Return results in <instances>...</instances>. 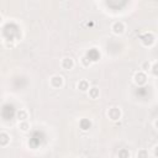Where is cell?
Returning a JSON list of instances; mask_svg holds the SVG:
<instances>
[{"mask_svg": "<svg viewBox=\"0 0 158 158\" xmlns=\"http://www.w3.org/2000/svg\"><path fill=\"white\" fill-rule=\"evenodd\" d=\"M49 85H51V88H53V89H60V88L64 85V79H63V77L59 75V74L52 75V77L49 78Z\"/></svg>", "mask_w": 158, "mask_h": 158, "instance_id": "1", "label": "cell"}, {"mask_svg": "<svg viewBox=\"0 0 158 158\" xmlns=\"http://www.w3.org/2000/svg\"><path fill=\"white\" fill-rule=\"evenodd\" d=\"M125 30H126V25H125L123 21L118 20V21L112 22V25H111V31L115 35H122L125 32Z\"/></svg>", "mask_w": 158, "mask_h": 158, "instance_id": "2", "label": "cell"}, {"mask_svg": "<svg viewBox=\"0 0 158 158\" xmlns=\"http://www.w3.org/2000/svg\"><path fill=\"white\" fill-rule=\"evenodd\" d=\"M133 81H135V84H137L138 86L144 85V84L147 83V74H146L144 72H142V70L136 72L135 75H133Z\"/></svg>", "mask_w": 158, "mask_h": 158, "instance_id": "3", "label": "cell"}, {"mask_svg": "<svg viewBox=\"0 0 158 158\" xmlns=\"http://www.w3.org/2000/svg\"><path fill=\"white\" fill-rule=\"evenodd\" d=\"M141 42H142L143 46H146V47H151V46L154 44V42H156V37H154V35H153L152 32H147V33H144V35L141 37Z\"/></svg>", "mask_w": 158, "mask_h": 158, "instance_id": "4", "label": "cell"}, {"mask_svg": "<svg viewBox=\"0 0 158 158\" xmlns=\"http://www.w3.org/2000/svg\"><path fill=\"white\" fill-rule=\"evenodd\" d=\"M121 115H122V112H121L120 107H117V106H112V107H110L109 111H107V116H109V118L112 120V121L120 120V118H121Z\"/></svg>", "mask_w": 158, "mask_h": 158, "instance_id": "5", "label": "cell"}, {"mask_svg": "<svg viewBox=\"0 0 158 158\" xmlns=\"http://www.w3.org/2000/svg\"><path fill=\"white\" fill-rule=\"evenodd\" d=\"M75 65V62L73 58L70 57H64L62 60H60V67L64 69V70H72Z\"/></svg>", "mask_w": 158, "mask_h": 158, "instance_id": "6", "label": "cell"}, {"mask_svg": "<svg viewBox=\"0 0 158 158\" xmlns=\"http://www.w3.org/2000/svg\"><path fill=\"white\" fill-rule=\"evenodd\" d=\"M10 141H11V137H10L9 133H6V132H0V147H6V146H9Z\"/></svg>", "mask_w": 158, "mask_h": 158, "instance_id": "7", "label": "cell"}, {"mask_svg": "<svg viewBox=\"0 0 158 158\" xmlns=\"http://www.w3.org/2000/svg\"><path fill=\"white\" fill-rule=\"evenodd\" d=\"M77 88L80 90V91H88L89 90V81L88 80H85V79H83V80H79V83L77 84Z\"/></svg>", "mask_w": 158, "mask_h": 158, "instance_id": "8", "label": "cell"}, {"mask_svg": "<svg viewBox=\"0 0 158 158\" xmlns=\"http://www.w3.org/2000/svg\"><path fill=\"white\" fill-rule=\"evenodd\" d=\"M99 94H100V91H99V89H98L96 86H91V88H89V90H88V95H89L90 99H96V98H99Z\"/></svg>", "mask_w": 158, "mask_h": 158, "instance_id": "9", "label": "cell"}, {"mask_svg": "<svg viewBox=\"0 0 158 158\" xmlns=\"http://www.w3.org/2000/svg\"><path fill=\"white\" fill-rule=\"evenodd\" d=\"M17 118H19V121H27V118H28V112H27V110L20 109V110L17 111Z\"/></svg>", "mask_w": 158, "mask_h": 158, "instance_id": "10", "label": "cell"}, {"mask_svg": "<svg viewBox=\"0 0 158 158\" xmlns=\"http://www.w3.org/2000/svg\"><path fill=\"white\" fill-rule=\"evenodd\" d=\"M19 128L22 132H27L30 130V122L28 121H20L19 122Z\"/></svg>", "mask_w": 158, "mask_h": 158, "instance_id": "11", "label": "cell"}, {"mask_svg": "<svg viewBox=\"0 0 158 158\" xmlns=\"http://www.w3.org/2000/svg\"><path fill=\"white\" fill-rule=\"evenodd\" d=\"M90 126H91V122H90L89 120H81V121H80V128H81L83 131L89 130Z\"/></svg>", "mask_w": 158, "mask_h": 158, "instance_id": "12", "label": "cell"}, {"mask_svg": "<svg viewBox=\"0 0 158 158\" xmlns=\"http://www.w3.org/2000/svg\"><path fill=\"white\" fill-rule=\"evenodd\" d=\"M148 157H149V153L144 148H142V149H139L137 152V158H148Z\"/></svg>", "mask_w": 158, "mask_h": 158, "instance_id": "13", "label": "cell"}, {"mask_svg": "<svg viewBox=\"0 0 158 158\" xmlns=\"http://www.w3.org/2000/svg\"><path fill=\"white\" fill-rule=\"evenodd\" d=\"M151 64H152L151 62H143V63H142V67H141L142 72H144V73H146V72H149V70H151Z\"/></svg>", "mask_w": 158, "mask_h": 158, "instance_id": "14", "label": "cell"}, {"mask_svg": "<svg viewBox=\"0 0 158 158\" xmlns=\"http://www.w3.org/2000/svg\"><path fill=\"white\" fill-rule=\"evenodd\" d=\"M118 158H130V152L127 149L118 151Z\"/></svg>", "mask_w": 158, "mask_h": 158, "instance_id": "15", "label": "cell"}, {"mask_svg": "<svg viewBox=\"0 0 158 158\" xmlns=\"http://www.w3.org/2000/svg\"><path fill=\"white\" fill-rule=\"evenodd\" d=\"M81 64H83L84 67H89V65L91 64V62H90V59H89L86 56H84V57L81 58Z\"/></svg>", "mask_w": 158, "mask_h": 158, "instance_id": "16", "label": "cell"}, {"mask_svg": "<svg viewBox=\"0 0 158 158\" xmlns=\"http://www.w3.org/2000/svg\"><path fill=\"white\" fill-rule=\"evenodd\" d=\"M1 23H2V16L0 15V25H1Z\"/></svg>", "mask_w": 158, "mask_h": 158, "instance_id": "17", "label": "cell"}]
</instances>
